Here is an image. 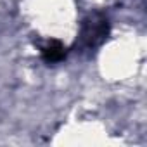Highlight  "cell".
I'll return each mask as SVG.
<instances>
[{
    "mask_svg": "<svg viewBox=\"0 0 147 147\" xmlns=\"http://www.w3.org/2000/svg\"><path fill=\"white\" fill-rule=\"evenodd\" d=\"M109 33V23L107 18L100 16V14H94L90 16L85 23H83V30H82V42L87 47H95L99 45Z\"/></svg>",
    "mask_w": 147,
    "mask_h": 147,
    "instance_id": "obj_1",
    "label": "cell"
},
{
    "mask_svg": "<svg viewBox=\"0 0 147 147\" xmlns=\"http://www.w3.org/2000/svg\"><path fill=\"white\" fill-rule=\"evenodd\" d=\"M40 54H42V59L45 62L54 64V62H59L66 57V47L57 40H49V42L40 45Z\"/></svg>",
    "mask_w": 147,
    "mask_h": 147,
    "instance_id": "obj_2",
    "label": "cell"
}]
</instances>
